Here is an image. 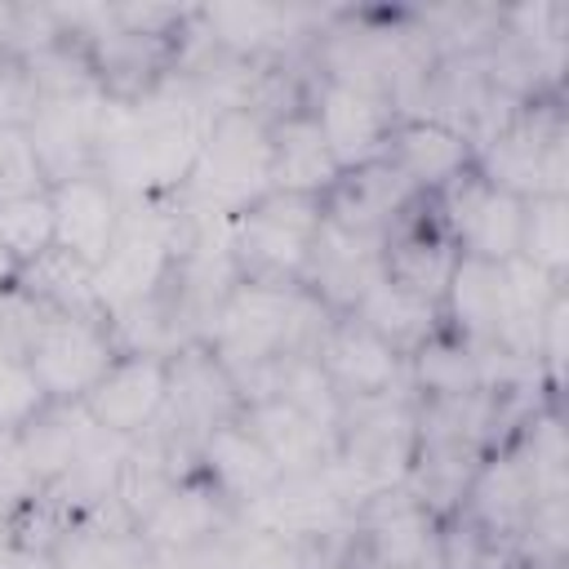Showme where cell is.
<instances>
[{"label":"cell","instance_id":"obj_18","mask_svg":"<svg viewBox=\"0 0 569 569\" xmlns=\"http://www.w3.org/2000/svg\"><path fill=\"white\" fill-rule=\"evenodd\" d=\"M49 200H53V244L76 253L84 267H98L120 231V218H124L120 191L93 169V173L53 182Z\"/></svg>","mask_w":569,"mask_h":569},{"label":"cell","instance_id":"obj_3","mask_svg":"<svg viewBox=\"0 0 569 569\" xmlns=\"http://www.w3.org/2000/svg\"><path fill=\"white\" fill-rule=\"evenodd\" d=\"M413 391L400 396H365L342 400L338 409V449L325 476L333 480L338 498L360 511L369 498L400 489L413 467Z\"/></svg>","mask_w":569,"mask_h":569},{"label":"cell","instance_id":"obj_41","mask_svg":"<svg viewBox=\"0 0 569 569\" xmlns=\"http://www.w3.org/2000/svg\"><path fill=\"white\" fill-rule=\"evenodd\" d=\"M0 542H4V529H0Z\"/></svg>","mask_w":569,"mask_h":569},{"label":"cell","instance_id":"obj_29","mask_svg":"<svg viewBox=\"0 0 569 569\" xmlns=\"http://www.w3.org/2000/svg\"><path fill=\"white\" fill-rule=\"evenodd\" d=\"M18 289H27L40 307L62 311V316H89V320H107L98 307V289H93V267H84L76 253L67 249H44L40 258H31L18 271Z\"/></svg>","mask_w":569,"mask_h":569},{"label":"cell","instance_id":"obj_5","mask_svg":"<svg viewBox=\"0 0 569 569\" xmlns=\"http://www.w3.org/2000/svg\"><path fill=\"white\" fill-rule=\"evenodd\" d=\"M178 236H182L178 200H124L120 231L107 258L93 267V289L107 320L169 289L178 262Z\"/></svg>","mask_w":569,"mask_h":569},{"label":"cell","instance_id":"obj_35","mask_svg":"<svg viewBox=\"0 0 569 569\" xmlns=\"http://www.w3.org/2000/svg\"><path fill=\"white\" fill-rule=\"evenodd\" d=\"M40 493H44V485H40V476L27 462V449H22L18 431H4L0 427V529L18 511H27Z\"/></svg>","mask_w":569,"mask_h":569},{"label":"cell","instance_id":"obj_34","mask_svg":"<svg viewBox=\"0 0 569 569\" xmlns=\"http://www.w3.org/2000/svg\"><path fill=\"white\" fill-rule=\"evenodd\" d=\"M49 405L40 378L31 373L27 356H0V427L22 431Z\"/></svg>","mask_w":569,"mask_h":569},{"label":"cell","instance_id":"obj_9","mask_svg":"<svg viewBox=\"0 0 569 569\" xmlns=\"http://www.w3.org/2000/svg\"><path fill=\"white\" fill-rule=\"evenodd\" d=\"M116 356L120 347L107 320L62 316V311H49L27 347V365L53 405H80L84 391L111 369Z\"/></svg>","mask_w":569,"mask_h":569},{"label":"cell","instance_id":"obj_17","mask_svg":"<svg viewBox=\"0 0 569 569\" xmlns=\"http://www.w3.org/2000/svg\"><path fill=\"white\" fill-rule=\"evenodd\" d=\"M382 280V240L373 236H351L333 222H320L307 267H302V289L333 316L356 311V302Z\"/></svg>","mask_w":569,"mask_h":569},{"label":"cell","instance_id":"obj_33","mask_svg":"<svg viewBox=\"0 0 569 569\" xmlns=\"http://www.w3.org/2000/svg\"><path fill=\"white\" fill-rule=\"evenodd\" d=\"M0 240L9 244V253L22 267L31 258H40L44 249H53V200H49V191L0 200Z\"/></svg>","mask_w":569,"mask_h":569},{"label":"cell","instance_id":"obj_15","mask_svg":"<svg viewBox=\"0 0 569 569\" xmlns=\"http://www.w3.org/2000/svg\"><path fill=\"white\" fill-rule=\"evenodd\" d=\"M169 396V356L160 351H120L111 369L84 391L80 409L89 422H98L111 436H142Z\"/></svg>","mask_w":569,"mask_h":569},{"label":"cell","instance_id":"obj_30","mask_svg":"<svg viewBox=\"0 0 569 569\" xmlns=\"http://www.w3.org/2000/svg\"><path fill=\"white\" fill-rule=\"evenodd\" d=\"M436 569H525V560H520L516 538H502L476 516L453 511L440 520Z\"/></svg>","mask_w":569,"mask_h":569},{"label":"cell","instance_id":"obj_21","mask_svg":"<svg viewBox=\"0 0 569 569\" xmlns=\"http://www.w3.org/2000/svg\"><path fill=\"white\" fill-rule=\"evenodd\" d=\"M244 427L262 440V449L276 458L280 476H302V471H325L338 449V431L307 418L280 396H258L240 409Z\"/></svg>","mask_w":569,"mask_h":569},{"label":"cell","instance_id":"obj_24","mask_svg":"<svg viewBox=\"0 0 569 569\" xmlns=\"http://www.w3.org/2000/svg\"><path fill=\"white\" fill-rule=\"evenodd\" d=\"M342 169L329 156V142L311 116V107H293L271 120V191L289 196H325Z\"/></svg>","mask_w":569,"mask_h":569},{"label":"cell","instance_id":"obj_16","mask_svg":"<svg viewBox=\"0 0 569 569\" xmlns=\"http://www.w3.org/2000/svg\"><path fill=\"white\" fill-rule=\"evenodd\" d=\"M316 365L325 369L329 387L338 400H365V396H400L409 387V360L396 356L373 329H365L356 316H333L320 347Z\"/></svg>","mask_w":569,"mask_h":569},{"label":"cell","instance_id":"obj_37","mask_svg":"<svg viewBox=\"0 0 569 569\" xmlns=\"http://www.w3.org/2000/svg\"><path fill=\"white\" fill-rule=\"evenodd\" d=\"M236 529V525H231ZM222 529L213 538H200V542H187V547H169V551H156L160 569H240V556H236V533Z\"/></svg>","mask_w":569,"mask_h":569},{"label":"cell","instance_id":"obj_22","mask_svg":"<svg viewBox=\"0 0 569 569\" xmlns=\"http://www.w3.org/2000/svg\"><path fill=\"white\" fill-rule=\"evenodd\" d=\"M236 507L196 471L187 480H178L169 493H160L142 516H138V533L151 542V551H169V547H187L200 538H213L222 529L236 525Z\"/></svg>","mask_w":569,"mask_h":569},{"label":"cell","instance_id":"obj_14","mask_svg":"<svg viewBox=\"0 0 569 569\" xmlns=\"http://www.w3.org/2000/svg\"><path fill=\"white\" fill-rule=\"evenodd\" d=\"M458 244L449 240L440 213H436V200L431 196H418L382 236V276L427 302H445V289L453 280V267H458Z\"/></svg>","mask_w":569,"mask_h":569},{"label":"cell","instance_id":"obj_39","mask_svg":"<svg viewBox=\"0 0 569 569\" xmlns=\"http://www.w3.org/2000/svg\"><path fill=\"white\" fill-rule=\"evenodd\" d=\"M18 271H22V262H18V258H13V253H9V244H4V240H0V293H4V289H13V284H18Z\"/></svg>","mask_w":569,"mask_h":569},{"label":"cell","instance_id":"obj_1","mask_svg":"<svg viewBox=\"0 0 569 569\" xmlns=\"http://www.w3.org/2000/svg\"><path fill=\"white\" fill-rule=\"evenodd\" d=\"M213 116L218 111L173 71L133 102L107 98L93 169L120 200H178Z\"/></svg>","mask_w":569,"mask_h":569},{"label":"cell","instance_id":"obj_23","mask_svg":"<svg viewBox=\"0 0 569 569\" xmlns=\"http://www.w3.org/2000/svg\"><path fill=\"white\" fill-rule=\"evenodd\" d=\"M200 476L236 511H244L253 498H262L280 480V467L262 449V440L244 427V418H231V422H222V427H213L204 436V445H200Z\"/></svg>","mask_w":569,"mask_h":569},{"label":"cell","instance_id":"obj_25","mask_svg":"<svg viewBox=\"0 0 569 569\" xmlns=\"http://www.w3.org/2000/svg\"><path fill=\"white\" fill-rule=\"evenodd\" d=\"M533 502H538V493H533V480H529L520 453L511 445H502V449L485 453V462L476 467L458 511L476 516L480 525H489L502 538H516V547H520V533L529 525Z\"/></svg>","mask_w":569,"mask_h":569},{"label":"cell","instance_id":"obj_27","mask_svg":"<svg viewBox=\"0 0 569 569\" xmlns=\"http://www.w3.org/2000/svg\"><path fill=\"white\" fill-rule=\"evenodd\" d=\"M440 311H445V329L458 333L471 351L498 347V320H502V262L458 258Z\"/></svg>","mask_w":569,"mask_h":569},{"label":"cell","instance_id":"obj_36","mask_svg":"<svg viewBox=\"0 0 569 569\" xmlns=\"http://www.w3.org/2000/svg\"><path fill=\"white\" fill-rule=\"evenodd\" d=\"M31 191H49L36 151L27 142V129L18 124H0V200L9 196H31Z\"/></svg>","mask_w":569,"mask_h":569},{"label":"cell","instance_id":"obj_26","mask_svg":"<svg viewBox=\"0 0 569 569\" xmlns=\"http://www.w3.org/2000/svg\"><path fill=\"white\" fill-rule=\"evenodd\" d=\"M565 293V280L533 267L529 258H507L502 262V320H498V347L533 360L538 365V338L551 302Z\"/></svg>","mask_w":569,"mask_h":569},{"label":"cell","instance_id":"obj_19","mask_svg":"<svg viewBox=\"0 0 569 569\" xmlns=\"http://www.w3.org/2000/svg\"><path fill=\"white\" fill-rule=\"evenodd\" d=\"M418 200V191L387 164V160H369L360 169H342L333 178V187L320 196V213L325 222L351 231V236H373L382 240L387 227Z\"/></svg>","mask_w":569,"mask_h":569},{"label":"cell","instance_id":"obj_7","mask_svg":"<svg viewBox=\"0 0 569 569\" xmlns=\"http://www.w3.org/2000/svg\"><path fill=\"white\" fill-rule=\"evenodd\" d=\"M325 213L316 196L267 191L231 218V258L240 284H302V267Z\"/></svg>","mask_w":569,"mask_h":569},{"label":"cell","instance_id":"obj_38","mask_svg":"<svg viewBox=\"0 0 569 569\" xmlns=\"http://www.w3.org/2000/svg\"><path fill=\"white\" fill-rule=\"evenodd\" d=\"M36 98H40V89H36V76L27 71V62L4 53L0 58V124H18L22 129L31 120V111H36Z\"/></svg>","mask_w":569,"mask_h":569},{"label":"cell","instance_id":"obj_11","mask_svg":"<svg viewBox=\"0 0 569 569\" xmlns=\"http://www.w3.org/2000/svg\"><path fill=\"white\" fill-rule=\"evenodd\" d=\"M307 107H311L338 169H360L369 160H382L387 142L400 124V111L391 107V98H382L373 89H360V84L325 80L316 71H311Z\"/></svg>","mask_w":569,"mask_h":569},{"label":"cell","instance_id":"obj_31","mask_svg":"<svg viewBox=\"0 0 569 569\" xmlns=\"http://www.w3.org/2000/svg\"><path fill=\"white\" fill-rule=\"evenodd\" d=\"M409 387H413V396H462V391H476L480 387V360L458 333L440 329L431 342H422L409 356Z\"/></svg>","mask_w":569,"mask_h":569},{"label":"cell","instance_id":"obj_40","mask_svg":"<svg viewBox=\"0 0 569 569\" xmlns=\"http://www.w3.org/2000/svg\"><path fill=\"white\" fill-rule=\"evenodd\" d=\"M13 13L18 4H0V58L13 53Z\"/></svg>","mask_w":569,"mask_h":569},{"label":"cell","instance_id":"obj_13","mask_svg":"<svg viewBox=\"0 0 569 569\" xmlns=\"http://www.w3.org/2000/svg\"><path fill=\"white\" fill-rule=\"evenodd\" d=\"M440 520L400 485L356 511L351 556L378 569H436Z\"/></svg>","mask_w":569,"mask_h":569},{"label":"cell","instance_id":"obj_12","mask_svg":"<svg viewBox=\"0 0 569 569\" xmlns=\"http://www.w3.org/2000/svg\"><path fill=\"white\" fill-rule=\"evenodd\" d=\"M240 520L289 542H338L356 529V511L338 498L325 471L280 476L262 498L240 511Z\"/></svg>","mask_w":569,"mask_h":569},{"label":"cell","instance_id":"obj_10","mask_svg":"<svg viewBox=\"0 0 569 569\" xmlns=\"http://www.w3.org/2000/svg\"><path fill=\"white\" fill-rule=\"evenodd\" d=\"M431 200H436V213L462 258L507 262L520 253V222H525L520 196H511V191L485 182L476 169H467Z\"/></svg>","mask_w":569,"mask_h":569},{"label":"cell","instance_id":"obj_28","mask_svg":"<svg viewBox=\"0 0 569 569\" xmlns=\"http://www.w3.org/2000/svg\"><path fill=\"white\" fill-rule=\"evenodd\" d=\"M347 316H356L365 329H373L396 356H413L422 342H431L440 329H445V311L436 307V302H427V298H418V293H409V289H400V284H391L387 276L356 302V311H347Z\"/></svg>","mask_w":569,"mask_h":569},{"label":"cell","instance_id":"obj_20","mask_svg":"<svg viewBox=\"0 0 569 569\" xmlns=\"http://www.w3.org/2000/svg\"><path fill=\"white\" fill-rule=\"evenodd\" d=\"M418 196H436L445 191L458 173L471 169V142L440 124V120H427V116H405L387 142V156H382Z\"/></svg>","mask_w":569,"mask_h":569},{"label":"cell","instance_id":"obj_4","mask_svg":"<svg viewBox=\"0 0 569 569\" xmlns=\"http://www.w3.org/2000/svg\"><path fill=\"white\" fill-rule=\"evenodd\" d=\"M271 191V124L253 111H218L178 191L191 213L236 218Z\"/></svg>","mask_w":569,"mask_h":569},{"label":"cell","instance_id":"obj_8","mask_svg":"<svg viewBox=\"0 0 569 569\" xmlns=\"http://www.w3.org/2000/svg\"><path fill=\"white\" fill-rule=\"evenodd\" d=\"M107 93L102 84L80 89H40L27 129V142L36 151V164L44 182H67L76 173H93L98 164V129H102Z\"/></svg>","mask_w":569,"mask_h":569},{"label":"cell","instance_id":"obj_2","mask_svg":"<svg viewBox=\"0 0 569 569\" xmlns=\"http://www.w3.org/2000/svg\"><path fill=\"white\" fill-rule=\"evenodd\" d=\"M329 320L333 311H325L302 284H236L204 347L231 373L240 400H253L284 360L316 356Z\"/></svg>","mask_w":569,"mask_h":569},{"label":"cell","instance_id":"obj_6","mask_svg":"<svg viewBox=\"0 0 569 569\" xmlns=\"http://www.w3.org/2000/svg\"><path fill=\"white\" fill-rule=\"evenodd\" d=\"M471 169L520 196H569V124L560 111V98L525 102L471 160Z\"/></svg>","mask_w":569,"mask_h":569},{"label":"cell","instance_id":"obj_32","mask_svg":"<svg viewBox=\"0 0 569 569\" xmlns=\"http://www.w3.org/2000/svg\"><path fill=\"white\" fill-rule=\"evenodd\" d=\"M520 258L565 280L569 271V196H533L525 200L520 222Z\"/></svg>","mask_w":569,"mask_h":569}]
</instances>
